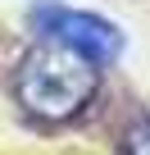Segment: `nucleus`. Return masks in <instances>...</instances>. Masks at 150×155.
I'll return each instance as SVG.
<instances>
[{"instance_id": "nucleus-1", "label": "nucleus", "mask_w": 150, "mask_h": 155, "mask_svg": "<svg viewBox=\"0 0 150 155\" xmlns=\"http://www.w3.org/2000/svg\"><path fill=\"white\" fill-rule=\"evenodd\" d=\"M14 96L37 123H68L100 96V64L68 46L41 41L14 73Z\"/></svg>"}, {"instance_id": "nucleus-2", "label": "nucleus", "mask_w": 150, "mask_h": 155, "mask_svg": "<svg viewBox=\"0 0 150 155\" xmlns=\"http://www.w3.org/2000/svg\"><path fill=\"white\" fill-rule=\"evenodd\" d=\"M32 28L41 32V41H55V46H68L96 64H114L127 46L123 28L105 14H91V9H73V5H41L32 9Z\"/></svg>"}, {"instance_id": "nucleus-3", "label": "nucleus", "mask_w": 150, "mask_h": 155, "mask_svg": "<svg viewBox=\"0 0 150 155\" xmlns=\"http://www.w3.org/2000/svg\"><path fill=\"white\" fill-rule=\"evenodd\" d=\"M123 155H150V119H136L123 132Z\"/></svg>"}]
</instances>
